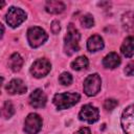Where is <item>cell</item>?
<instances>
[{"instance_id":"obj_1","label":"cell","mask_w":134,"mask_h":134,"mask_svg":"<svg viewBox=\"0 0 134 134\" xmlns=\"http://www.w3.org/2000/svg\"><path fill=\"white\" fill-rule=\"evenodd\" d=\"M80 38H81V35H80L79 30L73 26V24H69L68 28H67V34L64 39V41H65L64 48H65V52L67 54L71 55L72 53L79 51Z\"/></svg>"},{"instance_id":"obj_2","label":"cell","mask_w":134,"mask_h":134,"mask_svg":"<svg viewBox=\"0 0 134 134\" xmlns=\"http://www.w3.org/2000/svg\"><path fill=\"white\" fill-rule=\"evenodd\" d=\"M80 94L76 92H65V93H57L53 96V104L60 110L68 109L74 106L80 100Z\"/></svg>"},{"instance_id":"obj_3","label":"cell","mask_w":134,"mask_h":134,"mask_svg":"<svg viewBox=\"0 0 134 134\" xmlns=\"http://www.w3.org/2000/svg\"><path fill=\"white\" fill-rule=\"evenodd\" d=\"M47 38H48V36L45 32V30L39 26L30 27L27 30V40H28L29 45L32 48H37V47L41 46L47 40Z\"/></svg>"},{"instance_id":"obj_4","label":"cell","mask_w":134,"mask_h":134,"mask_svg":"<svg viewBox=\"0 0 134 134\" xmlns=\"http://www.w3.org/2000/svg\"><path fill=\"white\" fill-rule=\"evenodd\" d=\"M102 81L98 74H90L84 81V92L88 96H94L100 90Z\"/></svg>"},{"instance_id":"obj_5","label":"cell","mask_w":134,"mask_h":134,"mask_svg":"<svg viewBox=\"0 0 134 134\" xmlns=\"http://www.w3.org/2000/svg\"><path fill=\"white\" fill-rule=\"evenodd\" d=\"M26 19V14L19 7L12 6L6 14V22L10 27H17Z\"/></svg>"},{"instance_id":"obj_6","label":"cell","mask_w":134,"mask_h":134,"mask_svg":"<svg viewBox=\"0 0 134 134\" xmlns=\"http://www.w3.org/2000/svg\"><path fill=\"white\" fill-rule=\"evenodd\" d=\"M50 68H51V65L47 59H38L31 65L30 73L32 74V76L40 79L47 75L50 71Z\"/></svg>"},{"instance_id":"obj_7","label":"cell","mask_w":134,"mask_h":134,"mask_svg":"<svg viewBox=\"0 0 134 134\" xmlns=\"http://www.w3.org/2000/svg\"><path fill=\"white\" fill-rule=\"evenodd\" d=\"M42 128V118L37 113H30L25 118L24 131L27 134H37Z\"/></svg>"},{"instance_id":"obj_8","label":"cell","mask_w":134,"mask_h":134,"mask_svg":"<svg viewBox=\"0 0 134 134\" xmlns=\"http://www.w3.org/2000/svg\"><path fill=\"white\" fill-rule=\"evenodd\" d=\"M99 112L98 110L93 107L92 105H85L82 107L80 113H79V118L81 120L87 121L89 124H93L98 119Z\"/></svg>"},{"instance_id":"obj_9","label":"cell","mask_w":134,"mask_h":134,"mask_svg":"<svg viewBox=\"0 0 134 134\" xmlns=\"http://www.w3.org/2000/svg\"><path fill=\"white\" fill-rule=\"evenodd\" d=\"M121 127L126 134H133V107L129 106L127 107L121 115Z\"/></svg>"},{"instance_id":"obj_10","label":"cell","mask_w":134,"mask_h":134,"mask_svg":"<svg viewBox=\"0 0 134 134\" xmlns=\"http://www.w3.org/2000/svg\"><path fill=\"white\" fill-rule=\"evenodd\" d=\"M47 102L46 94L41 89H36L29 96V104L34 108H42Z\"/></svg>"},{"instance_id":"obj_11","label":"cell","mask_w":134,"mask_h":134,"mask_svg":"<svg viewBox=\"0 0 134 134\" xmlns=\"http://www.w3.org/2000/svg\"><path fill=\"white\" fill-rule=\"evenodd\" d=\"M27 90L25 84L20 79H14L6 85V91L9 94H23Z\"/></svg>"},{"instance_id":"obj_12","label":"cell","mask_w":134,"mask_h":134,"mask_svg":"<svg viewBox=\"0 0 134 134\" xmlns=\"http://www.w3.org/2000/svg\"><path fill=\"white\" fill-rule=\"evenodd\" d=\"M87 48L89 51L95 52L104 48V40L98 35H93L87 41Z\"/></svg>"},{"instance_id":"obj_13","label":"cell","mask_w":134,"mask_h":134,"mask_svg":"<svg viewBox=\"0 0 134 134\" xmlns=\"http://www.w3.org/2000/svg\"><path fill=\"white\" fill-rule=\"evenodd\" d=\"M103 64H104V66L106 68L113 69V68L117 67L120 64V58L116 52H110L109 54H107L104 58Z\"/></svg>"},{"instance_id":"obj_14","label":"cell","mask_w":134,"mask_h":134,"mask_svg":"<svg viewBox=\"0 0 134 134\" xmlns=\"http://www.w3.org/2000/svg\"><path fill=\"white\" fill-rule=\"evenodd\" d=\"M45 9L46 12L50 14H61L65 9V4L62 1H47L45 4Z\"/></svg>"},{"instance_id":"obj_15","label":"cell","mask_w":134,"mask_h":134,"mask_svg":"<svg viewBox=\"0 0 134 134\" xmlns=\"http://www.w3.org/2000/svg\"><path fill=\"white\" fill-rule=\"evenodd\" d=\"M22 65H23V59H22V57L19 53L15 52V53H13L9 57V59H8V66H9V68L13 71H15V72L19 71L21 69Z\"/></svg>"},{"instance_id":"obj_16","label":"cell","mask_w":134,"mask_h":134,"mask_svg":"<svg viewBox=\"0 0 134 134\" xmlns=\"http://www.w3.org/2000/svg\"><path fill=\"white\" fill-rule=\"evenodd\" d=\"M133 37L130 36L128 38H126V40L124 41L121 47H120V51L121 53L127 57V58H132L133 57Z\"/></svg>"},{"instance_id":"obj_17","label":"cell","mask_w":134,"mask_h":134,"mask_svg":"<svg viewBox=\"0 0 134 134\" xmlns=\"http://www.w3.org/2000/svg\"><path fill=\"white\" fill-rule=\"evenodd\" d=\"M88 65H89L88 59L86 57H84V55H81V57L76 58L71 63V67L74 70H84V69H87Z\"/></svg>"},{"instance_id":"obj_18","label":"cell","mask_w":134,"mask_h":134,"mask_svg":"<svg viewBox=\"0 0 134 134\" xmlns=\"http://www.w3.org/2000/svg\"><path fill=\"white\" fill-rule=\"evenodd\" d=\"M121 22H122V26L126 30L132 31V29H133V13L132 12L126 13L122 16Z\"/></svg>"},{"instance_id":"obj_19","label":"cell","mask_w":134,"mask_h":134,"mask_svg":"<svg viewBox=\"0 0 134 134\" xmlns=\"http://www.w3.org/2000/svg\"><path fill=\"white\" fill-rule=\"evenodd\" d=\"M3 113H4L5 118H9V117H12V116L14 115V113H15V109H14V106H13L12 102L6 100V102L4 103Z\"/></svg>"},{"instance_id":"obj_20","label":"cell","mask_w":134,"mask_h":134,"mask_svg":"<svg viewBox=\"0 0 134 134\" xmlns=\"http://www.w3.org/2000/svg\"><path fill=\"white\" fill-rule=\"evenodd\" d=\"M81 23L84 27L89 28V27H92L94 25V19L91 15H85L81 18Z\"/></svg>"},{"instance_id":"obj_21","label":"cell","mask_w":134,"mask_h":134,"mask_svg":"<svg viewBox=\"0 0 134 134\" xmlns=\"http://www.w3.org/2000/svg\"><path fill=\"white\" fill-rule=\"evenodd\" d=\"M59 82L64 86H68L72 83V76L68 72H63L59 77Z\"/></svg>"},{"instance_id":"obj_22","label":"cell","mask_w":134,"mask_h":134,"mask_svg":"<svg viewBox=\"0 0 134 134\" xmlns=\"http://www.w3.org/2000/svg\"><path fill=\"white\" fill-rule=\"evenodd\" d=\"M118 105V102L114 98H109L107 100H105L104 103V108L107 110V111H112L116 106Z\"/></svg>"},{"instance_id":"obj_23","label":"cell","mask_w":134,"mask_h":134,"mask_svg":"<svg viewBox=\"0 0 134 134\" xmlns=\"http://www.w3.org/2000/svg\"><path fill=\"white\" fill-rule=\"evenodd\" d=\"M60 23H59V21H52V23H51V31L53 32V34H58L59 31H60Z\"/></svg>"},{"instance_id":"obj_24","label":"cell","mask_w":134,"mask_h":134,"mask_svg":"<svg viewBox=\"0 0 134 134\" xmlns=\"http://www.w3.org/2000/svg\"><path fill=\"white\" fill-rule=\"evenodd\" d=\"M134 65H133V63L131 62V63H129L128 64V66L126 67V69H125V72H126V74H128V75H133V72H134V67H133Z\"/></svg>"},{"instance_id":"obj_25","label":"cell","mask_w":134,"mask_h":134,"mask_svg":"<svg viewBox=\"0 0 134 134\" xmlns=\"http://www.w3.org/2000/svg\"><path fill=\"white\" fill-rule=\"evenodd\" d=\"M75 134H91V132H90V129L89 128L84 127V128H81Z\"/></svg>"},{"instance_id":"obj_26","label":"cell","mask_w":134,"mask_h":134,"mask_svg":"<svg viewBox=\"0 0 134 134\" xmlns=\"http://www.w3.org/2000/svg\"><path fill=\"white\" fill-rule=\"evenodd\" d=\"M3 34H4V26H3V25L0 23V39H2Z\"/></svg>"},{"instance_id":"obj_27","label":"cell","mask_w":134,"mask_h":134,"mask_svg":"<svg viewBox=\"0 0 134 134\" xmlns=\"http://www.w3.org/2000/svg\"><path fill=\"white\" fill-rule=\"evenodd\" d=\"M4 5H5V2H4V1H2V0H0V9H1Z\"/></svg>"},{"instance_id":"obj_28","label":"cell","mask_w":134,"mask_h":134,"mask_svg":"<svg viewBox=\"0 0 134 134\" xmlns=\"http://www.w3.org/2000/svg\"><path fill=\"white\" fill-rule=\"evenodd\" d=\"M2 83H3V77L0 76V89H1V86H2Z\"/></svg>"}]
</instances>
